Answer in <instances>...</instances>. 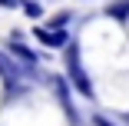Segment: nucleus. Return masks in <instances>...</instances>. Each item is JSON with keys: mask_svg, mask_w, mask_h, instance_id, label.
Listing matches in <instances>:
<instances>
[{"mask_svg": "<svg viewBox=\"0 0 129 126\" xmlns=\"http://www.w3.org/2000/svg\"><path fill=\"white\" fill-rule=\"evenodd\" d=\"M66 70H70V80L76 83V90H80L86 99H93V83L89 77L80 70V60H76V46H66Z\"/></svg>", "mask_w": 129, "mask_h": 126, "instance_id": "f257e3e1", "label": "nucleus"}, {"mask_svg": "<svg viewBox=\"0 0 129 126\" xmlns=\"http://www.w3.org/2000/svg\"><path fill=\"white\" fill-rule=\"evenodd\" d=\"M33 37H40V43H43V46H66V30H63V27H50V30H46V27H40Z\"/></svg>", "mask_w": 129, "mask_h": 126, "instance_id": "f03ea898", "label": "nucleus"}, {"mask_svg": "<svg viewBox=\"0 0 129 126\" xmlns=\"http://www.w3.org/2000/svg\"><path fill=\"white\" fill-rule=\"evenodd\" d=\"M53 90H56V99L63 103L66 116H70V119H76V110H73V103H70V93H66V80H56V83H53Z\"/></svg>", "mask_w": 129, "mask_h": 126, "instance_id": "7ed1b4c3", "label": "nucleus"}, {"mask_svg": "<svg viewBox=\"0 0 129 126\" xmlns=\"http://www.w3.org/2000/svg\"><path fill=\"white\" fill-rule=\"evenodd\" d=\"M17 63L10 60V53H4V50H0V77H7V80H17Z\"/></svg>", "mask_w": 129, "mask_h": 126, "instance_id": "20e7f679", "label": "nucleus"}, {"mask_svg": "<svg viewBox=\"0 0 129 126\" xmlns=\"http://www.w3.org/2000/svg\"><path fill=\"white\" fill-rule=\"evenodd\" d=\"M10 53H13V57H20V60L27 63V66H33V63H37V53H33V50H27L23 43H17V40L10 43Z\"/></svg>", "mask_w": 129, "mask_h": 126, "instance_id": "39448f33", "label": "nucleus"}, {"mask_svg": "<svg viewBox=\"0 0 129 126\" xmlns=\"http://www.w3.org/2000/svg\"><path fill=\"white\" fill-rule=\"evenodd\" d=\"M106 13H109L113 20H126V17H129V0H116V4H109Z\"/></svg>", "mask_w": 129, "mask_h": 126, "instance_id": "423d86ee", "label": "nucleus"}, {"mask_svg": "<svg viewBox=\"0 0 129 126\" xmlns=\"http://www.w3.org/2000/svg\"><path fill=\"white\" fill-rule=\"evenodd\" d=\"M23 13H27V17H33V20H37V17L43 13V7L37 4V0H23Z\"/></svg>", "mask_w": 129, "mask_h": 126, "instance_id": "0eeeda50", "label": "nucleus"}, {"mask_svg": "<svg viewBox=\"0 0 129 126\" xmlns=\"http://www.w3.org/2000/svg\"><path fill=\"white\" fill-rule=\"evenodd\" d=\"M96 126H113L109 119H103V116H96Z\"/></svg>", "mask_w": 129, "mask_h": 126, "instance_id": "6e6552de", "label": "nucleus"}, {"mask_svg": "<svg viewBox=\"0 0 129 126\" xmlns=\"http://www.w3.org/2000/svg\"><path fill=\"white\" fill-rule=\"evenodd\" d=\"M0 7H17V0H0Z\"/></svg>", "mask_w": 129, "mask_h": 126, "instance_id": "1a4fd4ad", "label": "nucleus"}]
</instances>
